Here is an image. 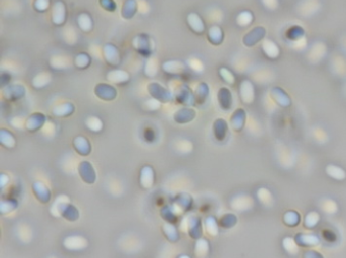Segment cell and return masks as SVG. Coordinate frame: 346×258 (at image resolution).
<instances>
[{
  "instance_id": "52a82bcc",
  "label": "cell",
  "mask_w": 346,
  "mask_h": 258,
  "mask_svg": "<svg viewBox=\"0 0 346 258\" xmlns=\"http://www.w3.org/2000/svg\"><path fill=\"white\" fill-rule=\"evenodd\" d=\"M77 23L79 25V28L84 31V32H88L91 30L92 28V22L91 19L88 15L86 14H81L79 15L78 19H77Z\"/></svg>"
},
{
  "instance_id": "5bb4252c",
  "label": "cell",
  "mask_w": 346,
  "mask_h": 258,
  "mask_svg": "<svg viewBox=\"0 0 346 258\" xmlns=\"http://www.w3.org/2000/svg\"><path fill=\"white\" fill-rule=\"evenodd\" d=\"M188 63H189V66H190L194 71L199 72V71H201V70L203 69L202 63H201L198 59H195V58L190 59V60L188 61Z\"/></svg>"
},
{
  "instance_id": "30bf717a",
  "label": "cell",
  "mask_w": 346,
  "mask_h": 258,
  "mask_svg": "<svg viewBox=\"0 0 346 258\" xmlns=\"http://www.w3.org/2000/svg\"><path fill=\"white\" fill-rule=\"evenodd\" d=\"M158 61L154 58L149 59L146 66H145V73L149 76H156L158 73Z\"/></svg>"
},
{
  "instance_id": "9a60e30c",
  "label": "cell",
  "mask_w": 346,
  "mask_h": 258,
  "mask_svg": "<svg viewBox=\"0 0 346 258\" xmlns=\"http://www.w3.org/2000/svg\"><path fill=\"white\" fill-rule=\"evenodd\" d=\"M105 8V10H109V11H115L116 9V6H115L113 0H106V5L103 6Z\"/></svg>"
},
{
  "instance_id": "5b68a950",
  "label": "cell",
  "mask_w": 346,
  "mask_h": 258,
  "mask_svg": "<svg viewBox=\"0 0 346 258\" xmlns=\"http://www.w3.org/2000/svg\"><path fill=\"white\" fill-rule=\"evenodd\" d=\"M108 79L115 83H122L129 79V75L122 70H114L108 74Z\"/></svg>"
},
{
  "instance_id": "277c9868",
  "label": "cell",
  "mask_w": 346,
  "mask_h": 258,
  "mask_svg": "<svg viewBox=\"0 0 346 258\" xmlns=\"http://www.w3.org/2000/svg\"><path fill=\"white\" fill-rule=\"evenodd\" d=\"M104 51H105V58L110 64L115 65L119 62V53L116 47H114L112 45H107Z\"/></svg>"
},
{
  "instance_id": "8fae6325",
  "label": "cell",
  "mask_w": 346,
  "mask_h": 258,
  "mask_svg": "<svg viewBox=\"0 0 346 258\" xmlns=\"http://www.w3.org/2000/svg\"><path fill=\"white\" fill-rule=\"evenodd\" d=\"M64 40L68 43V44H75L76 40H77V35L74 29H72L71 27H68L64 30Z\"/></svg>"
},
{
  "instance_id": "7a4b0ae2",
  "label": "cell",
  "mask_w": 346,
  "mask_h": 258,
  "mask_svg": "<svg viewBox=\"0 0 346 258\" xmlns=\"http://www.w3.org/2000/svg\"><path fill=\"white\" fill-rule=\"evenodd\" d=\"M136 50H138L141 54H150L152 49L150 47V40L146 36L144 35H140L138 37H136L134 39V42H133Z\"/></svg>"
},
{
  "instance_id": "ba28073f",
  "label": "cell",
  "mask_w": 346,
  "mask_h": 258,
  "mask_svg": "<svg viewBox=\"0 0 346 258\" xmlns=\"http://www.w3.org/2000/svg\"><path fill=\"white\" fill-rule=\"evenodd\" d=\"M51 64H52V67L55 69H63V68L68 67L69 61L64 56H54L51 59Z\"/></svg>"
},
{
  "instance_id": "9c48e42d",
  "label": "cell",
  "mask_w": 346,
  "mask_h": 258,
  "mask_svg": "<svg viewBox=\"0 0 346 258\" xmlns=\"http://www.w3.org/2000/svg\"><path fill=\"white\" fill-rule=\"evenodd\" d=\"M50 82V75L47 74L46 72H43V73H40L39 75H37L34 80H33V84L34 86L40 88V87H43L45 86L46 84H48Z\"/></svg>"
},
{
  "instance_id": "6da1fadb",
  "label": "cell",
  "mask_w": 346,
  "mask_h": 258,
  "mask_svg": "<svg viewBox=\"0 0 346 258\" xmlns=\"http://www.w3.org/2000/svg\"><path fill=\"white\" fill-rule=\"evenodd\" d=\"M66 19L65 6L62 2H57L53 6L52 21L55 25H62Z\"/></svg>"
},
{
  "instance_id": "4fadbf2b",
  "label": "cell",
  "mask_w": 346,
  "mask_h": 258,
  "mask_svg": "<svg viewBox=\"0 0 346 258\" xmlns=\"http://www.w3.org/2000/svg\"><path fill=\"white\" fill-rule=\"evenodd\" d=\"M49 7V0H36L35 8L39 12H44Z\"/></svg>"
},
{
  "instance_id": "8992f818",
  "label": "cell",
  "mask_w": 346,
  "mask_h": 258,
  "mask_svg": "<svg viewBox=\"0 0 346 258\" xmlns=\"http://www.w3.org/2000/svg\"><path fill=\"white\" fill-rule=\"evenodd\" d=\"M188 23L189 26L197 33H201L204 30L203 23L201 19L196 14H190L188 17Z\"/></svg>"
},
{
  "instance_id": "3957f363",
  "label": "cell",
  "mask_w": 346,
  "mask_h": 258,
  "mask_svg": "<svg viewBox=\"0 0 346 258\" xmlns=\"http://www.w3.org/2000/svg\"><path fill=\"white\" fill-rule=\"evenodd\" d=\"M163 69L171 74H178L185 70V66L181 61H168L163 65Z\"/></svg>"
},
{
  "instance_id": "7c38bea8",
  "label": "cell",
  "mask_w": 346,
  "mask_h": 258,
  "mask_svg": "<svg viewBox=\"0 0 346 258\" xmlns=\"http://www.w3.org/2000/svg\"><path fill=\"white\" fill-rule=\"evenodd\" d=\"M90 62L89 57L86 54H79L75 58V64L78 68H85L87 67L88 63Z\"/></svg>"
}]
</instances>
